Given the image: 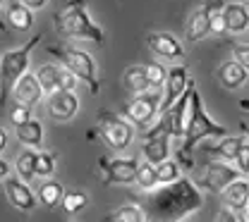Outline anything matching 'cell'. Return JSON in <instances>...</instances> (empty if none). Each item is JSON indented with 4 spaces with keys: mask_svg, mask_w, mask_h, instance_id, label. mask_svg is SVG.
<instances>
[{
    "mask_svg": "<svg viewBox=\"0 0 249 222\" xmlns=\"http://www.w3.org/2000/svg\"><path fill=\"white\" fill-rule=\"evenodd\" d=\"M201 206L204 193L199 191V187L192 179L180 177L178 182L165 184L156 189L154 196H149L146 218L149 222H182L196 210H201Z\"/></svg>",
    "mask_w": 249,
    "mask_h": 222,
    "instance_id": "6da1fadb",
    "label": "cell"
},
{
    "mask_svg": "<svg viewBox=\"0 0 249 222\" xmlns=\"http://www.w3.org/2000/svg\"><path fill=\"white\" fill-rule=\"evenodd\" d=\"M223 139L228 136V129L223 125H218L216 120L209 117L204 103H201V95L196 91V86L192 89V103H189V117H187V129H185V136H182V146L178 148L175 158L182 167H194L192 162V151L199 141L204 139Z\"/></svg>",
    "mask_w": 249,
    "mask_h": 222,
    "instance_id": "7a4b0ae2",
    "label": "cell"
},
{
    "mask_svg": "<svg viewBox=\"0 0 249 222\" xmlns=\"http://www.w3.org/2000/svg\"><path fill=\"white\" fill-rule=\"evenodd\" d=\"M53 24H55V32L65 38L91 41L98 46L106 43V32L91 19L87 0H67L60 12L53 15Z\"/></svg>",
    "mask_w": 249,
    "mask_h": 222,
    "instance_id": "3957f363",
    "label": "cell"
},
{
    "mask_svg": "<svg viewBox=\"0 0 249 222\" xmlns=\"http://www.w3.org/2000/svg\"><path fill=\"white\" fill-rule=\"evenodd\" d=\"M53 58H58V63H62L67 69H72L82 84H87L89 94L96 95L101 91V81L96 77V63L87 50H79L74 46H48L46 48Z\"/></svg>",
    "mask_w": 249,
    "mask_h": 222,
    "instance_id": "277c9868",
    "label": "cell"
},
{
    "mask_svg": "<svg viewBox=\"0 0 249 222\" xmlns=\"http://www.w3.org/2000/svg\"><path fill=\"white\" fill-rule=\"evenodd\" d=\"M192 89H194V81L189 84L185 94L180 95L165 112L158 115L156 125L146 131V139L158 136V134H168L170 139H182L187 129V117H189V103H192Z\"/></svg>",
    "mask_w": 249,
    "mask_h": 222,
    "instance_id": "5b68a950",
    "label": "cell"
},
{
    "mask_svg": "<svg viewBox=\"0 0 249 222\" xmlns=\"http://www.w3.org/2000/svg\"><path fill=\"white\" fill-rule=\"evenodd\" d=\"M98 134L115 153H123L134 141V125L127 117H120L118 112L101 110L98 112Z\"/></svg>",
    "mask_w": 249,
    "mask_h": 222,
    "instance_id": "8992f818",
    "label": "cell"
},
{
    "mask_svg": "<svg viewBox=\"0 0 249 222\" xmlns=\"http://www.w3.org/2000/svg\"><path fill=\"white\" fill-rule=\"evenodd\" d=\"M41 38H43V33H34L24 46H19V48H10V50L2 53V58H0V69H2V79H5V84H7L10 89L17 84L19 77L27 74L31 50L36 48V43H38Z\"/></svg>",
    "mask_w": 249,
    "mask_h": 222,
    "instance_id": "52a82bcc",
    "label": "cell"
},
{
    "mask_svg": "<svg viewBox=\"0 0 249 222\" xmlns=\"http://www.w3.org/2000/svg\"><path fill=\"white\" fill-rule=\"evenodd\" d=\"M123 115L134 127H151L160 115V95L156 91L134 95L123 108Z\"/></svg>",
    "mask_w": 249,
    "mask_h": 222,
    "instance_id": "ba28073f",
    "label": "cell"
},
{
    "mask_svg": "<svg viewBox=\"0 0 249 222\" xmlns=\"http://www.w3.org/2000/svg\"><path fill=\"white\" fill-rule=\"evenodd\" d=\"M36 77L43 86L46 95L55 94V91H74L77 84H79V77L67 69L62 63H48V64H41L36 69Z\"/></svg>",
    "mask_w": 249,
    "mask_h": 222,
    "instance_id": "9c48e42d",
    "label": "cell"
},
{
    "mask_svg": "<svg viewBox=\"0 0 249 222\" xmlns=\"http://www.w3.org/2000/svg\"><path fill=\"white\" fill-rule=\"evenodd\" d=\"M98 170H101V174H103V184H106V187L137 184L139 162L134 158H101L98 160Z\"/></svg>",
    "mask_w": 249,
    "mask_h": 222,
    "instance_id": "30bf717a",
    "label": "cell"
},
{
    "mask_svg": "<svg viewBox=\"0 0 249 222\" xmlns=\"http://www.w3.org/2000/svg\"><path fill=\"white\" fill-rule=\"evenodd\" d=\"M240 170H237V165L232 162H225V160H211L206 167H204V177H201V182H204V187L209 191H220L225 189V187H230L235 179H240Z\"/></svg>",
    "mask_w": 249,
    "mask_h": 222,
    "instance_id": "8fae6325",
    "label": "cell"
},
{
    "mask_svg": "<svg viewBox=\"0 0 249 222\" xmlns=\"http://www.w3.org/2000/svg\"><path fill=\"white\" fill-rule=\"evenodd\" d=\"M192 79H189V69L187 64H173L168 69L165 84H163V94H160V112H165L180 95L189 89Z\"/></svg>",
    "mask_w": 249,
    "mask_h": 222,
    "instance_id": "7c38bea8",
    "label": "cell"
},
{
    "mask_svg": "<svg viewBox=\"0 0 249 222\" xmlns=\"http://www.w3.org/2000/svg\"><path fill=\"white\" fill-rule=\"evenodd\" d=\"M2 189H5V196L10 201L12 208L22 210V213H31L38 203V196H34V191L27 187L24 179L19 177H5L2 179Z\"/></svg>",
    "mask_w": 249,
    "mask_h": 222,
    "instance_id": "4fadbf2b",
    "label": "cell"
},
{
    "mask_svg": "<svg viewBox=\"0 0 249 222\" xmlns=\"http://www.w3.org/2000/svg\"><path fill=\"white\" fill-rule=\"evenodd\" d=\"M46 105H48L51 117L58 122H70L79 112V98L74 91H55L46 95Z\"/></svg>",
    "mask_w": 249,
    "mask_h": 222,
    "instance_id": "5bb4252c",
    "label": "cell"
},
{
    "mask_svg": "<svg viewBox=\"0 0 249 222\" xmlns=\"http://www.w3.org/2000/svg\"><path fill=\"white\" fill-rule=\"evenodd\" d=\"M10 94H12V100L15 103H22V105H29V108H36L41 100H43V86H41V81H38V77L36 74H31L27 72L24 77H19L17 79V84L10 89Z\"/></svg>",
    "mask_w": 249,
    "mask_h": 222,
    "instance_id": "9a60e30c",
    "label": "cell"
},
{
    "mask_svg": "<svg viewBox=\"0 0 249 222\" xmlns=\"http://www.w3.org/2000/svg\"><path fill=\"white\" fill-rule=\"evenodd\" d=\"M146 46H149V50H151L154 55L165 58V60H182V58H185L182 43L168 32H151L146 36Z\"/></svg>",
    "mask_w": 249,
    "mask_h": 222,
    "instance_id": "2e32d148",
    "label": "cell"
},
{
    "mask_svg": "<svg viewBox=\"0 0 249 222\" xmlns=\"http://www.w3.org/2000/svg\"><path fill=\"white\" fill-rule=\"evenodd\" d=\"M223 206L230 208L232 213H245L249 206V182L247 179H235L230 187L220 191Z\"/></svg>",
    "mask_w": 249,
    "mask_h": 222,
    "instance_id": "e0dca14e",
    "label": "cell"
},
{
    "mask_svg": "<svg viewBox=\"0 0 249 222\" xmlns=\"http://www.w3.org/2000/svg\"><path fill=\"white\" fill-rule=\"evenodd\" d=\"M216 79L220 81L223 89H228V91H237V89H242V86L247 84L249 72L237 63V60H230V63H223L220 67H218Z\"/></svg>",
    "mask_w": 249,
    "mask_h": 222,
    "instance_id": "ac0fdd59",
    "label": "cell"
},
{
    "mask_svg": "<svg viewBox=\"0 0 249 222\" xmlns=\"http://www.w3.org/2000/svg\"><path fill=\"white\" fill-rule=\"evenodd\" d=\"M211 33V15L206 12V7H199L189 15L187 19V29H185V38L189 43H199L204 41L206 36Z\"/></svg>",
    "mask_w": 249,
    "mask_h": 222,
    "instance_id": "d6986e66",
    "label": "cell"
},
{
    "mask_svg": "<svg viewBox=\"0 0 249 222\" xmlns=\"http://www.w3.org/2000/svg\"><path fill=\"white\" fill-rule=\"evenodd\" d=\"M123 84L132 95L154 91V86L149 81V74H146V64H129L123 74Z\"/></svg>",
    "mask_w": 249,
    "mask_h": 222,
    "instance_id": "ffe728a7",
    "label": "cell"
},
{
    "mask_svg": "<svg viewBox=\"0 0 249 222\" xmlns=\"http://www.w3.org/2000/svg\"><path fill=\"white\" fill-rule=\"evenodd\" d=\"M142 156L151 165H160L163 160H168L170 158V136L168 134H158V136L146 139L144 146H142Z\"/></svg>",
    "mask_w": 249,
    "mask_h": 222,
    "instance_id": "44dd1931",
    "label": "cell"
},
{
    "mask_svg": "<svg viewBox=\"0 0 249 222\" xmlns=\"http://www.w3.org/2000/svg\"><path fill=\"white\" fill-rule=\"evenodd\" d=\"M223 17L230 33H242L249 29V7L242 2H228L223 10Z\"/></svg>",
    "mask_w": 249,
    "mask_h": 222,
    "instance_id": "7402d4cb",
    "label": "cell"
},
{
    "mask_svg": "<svg viewBox=\"0 0 249 222\" xmlns=\"http://www.w3.org/2000/svg\"><path fill=\"white\" fill-rule=\"evenodd\" d=\"M15 136L27 148H41V143H43V125L31 117V120H27V122H22V125L15 127Z\"/></svg>",
    "mask_w": 249,
    "mask_h": 222,
    "instance_id": "603a6c76",
    "label": "cell"
},
{
    "mask_svg": "<svg viewBox=\"0 0 249 222\" xmlns=\"http://www.w3.org/2000/svg\"><path fill=\"white\" fill-rule=\"evenodd\" d=\"M245 136H223L216 146L206 148L209 156H213V160H225V162H235L237 153H240V146H242Z\"/></svg>",
    "mask_w": 249,
    "mask_h": 222,
    "instance_id": "cb8c5ba5",
    "label": "cell"
},
{
    "mask_svg": "<svg viewBox=\"0 0 249 222\" xmlns=\"http://www.w3.org/2000/svg\"><path fill=\"white\" fill-rule=\"evenodd\" d=\"M7 24L12 27V29H17V32H29L31 24H34V10H31L29 5H24L22 0L19 2H12L10 7H7Z\"/></svg>",
    "mask_w": 249,
    "mask_h": 222,
    "instance_id": "d4e9b609",
    "label": "cell"
},
{
    "mask_svg": "<svg viewBox=\"0 0 249 222\" xmlns=\"http://www.w3.org/2000/svg\"><path fill=\"white\" fill-rule=\"evenodd\" d=\"M65 187H62L60 182H55V179H46L38 191H36V196H38V201H41V206L43 208H55V206H62V198H65Z\"/></svg>",
    "mask_w": 249,
    "mask_h": 222,
    "instance_id": "484cf974",
    "label": "cell"
},
{
    "mask_svg": "<svg viewBox=\"0 0 249 222\" xmlns=\"http://www.w3.org/2000/svg\"><path fill=\"white\" fill-rule=\"evenodd\" d=\"M36 151L34 148H27L24 146V151L15 158V172H17V177L19 179H24V182H31L34 177H36Z\"/></svg>",
    "mask_w": 249,
    "mask_h": 222,
    "instance_id": "4316f807",
    "label": "cell"
},
{
    "mask_svg": "<svg viewBox=\"0 0 249 222\" xmlns=\"http://www.w3.org/2000/svg\"><path fill=\"white\" fill-rule=\"evenodd\" d=\"M106 222H149V218H146V210L139 206H120L108 213Z\"/></svg>",
    "mask_w": 249,
    "mask_h": 222,
    "instance_id": "83f0119b",
    "label": "cell"
},
{
    "mask_svg": "<svg viewBox=\"0 0 249 222\" xmlns=\"http://www.w3.org/2000/svg\"><path fill=\"white\" fill-rule=\"evenodd\" d=\"M180 170H182V165L178 162V160H163L160 165H156V174H158V184L160 187H165V184H173V182H178L182 174H180Z\"/></svg>",
    "mask_w": 249,
    "mask_h": 222,
    "instance_id": "f1b7e54d",
    "label": "cell"
},
{
    "mask_svg": "<svg viewBox=\"0 0 249 222\" xmlns=\"http://www.w3.org/2000/svg\"><path fill=\"white\" fill-rule=\"evenodd\" d=\"M137 187L142 191H154L160 187L158 184V174H156V165L146 162V160L139 165V170H137Z\"/></svg>",
    "mask_w": 249,
    "mask_h": 222,
    "instance_id": "f546056e",
    "label": "cell"
},
{
    "mask_svg": "<svg viewBox=\"0 0 249 222\" xmlns=\"http://www.w3.org/2000/svg\"><path fill=\"white\" fill-rule=\"evenodd\" d=\"M87 201L89 198H87L84 191H67L65 198H62V210L67 215H74V213H79V210L87 208Z\"/></svg>",
    "mask_w": 249,
    "mask_h": 222,
    "instance_id": "4dcf8cb0",
    "label": "cell"
},
{
    "mask_svg": "<svg viewBox=\"0 0 249 222\" xmlns=\"http://www.w3.org/2000/svg\"><path fill=\"white\" fill-rule=\"evenodd\" d=\"M55 172V153L38 151L36 156V177H51Z\"/></svg>",
    "mask_w": 249,
    "mask_h": 222,
    "instance_id": "1f68e13d",
    "label": "cell"
},
{
    "mask_svg": "<svg viewBox=\"0 0 249 222\" xmlns=\"http://www.w3.org/2000/svg\"><path fill=\"white\" fill-rule=\"evenodd\" d=\"M146 74H149V81H151V86H154L156 91L165 84V77H168V69L163 67L160 63H149L146 64Z\"/></svg>",
    "mask_w": 249,
    "mask_h": 222,
    "instance_id": "d6a6232c",
    "label": "cell"
},
{
    "mask_svg": "<svg viewBox=\"0 0 249 222\" xmlns=\"http://www.w3.org/2000/svg\"><path fill=\"white\" fill-rule=\"evenodd\" d=\"M27 120H31V108L29 105H22V103H15L10 108V122H12V127H17V125H22Z\"/></svg>",
    "mask_w": 249,
    "mask_h": 222,
    "instance_id": "836d02e7",
    "label": "cell"
},
{
    "mask_svg": "<svg viewBox=\"0 0 249 222\" xmlns=\"http://www.w3.org/2000/svg\"><path fill=\"white\" fill-rule=\"evenodd\" d=\"M235 165H237V170H240L242 174H249V139L242 141L240 153H237V158H235Z\"/></svg>",
    "mask_w": 249,
    "mask_h": 222,
    "instance_id": "e575fe53",
    "label": "cell"
},
{
    "mask_svg": "<svg viewBox=\"0 0 249 222\" xmlns=\"http://www.w3.org/2000/svg\"><path fill=\"white\" fill-rule=\"evenodd\" d=\"M232 58H235V60H237V63L249 72V46L235 43V46H232Z\"/></svg>",
    "mask_w": 249,
    "mask_h": 222,
    "instance_id": "d590c367",
    "label": "cell"
},
{
    "mask_svg": "<svg viewBox=\"0 0 249 222\" xmlns=\"http://www.w3.org/2000/svg\"><path fill=\"white\" fill-rule=\"evenodd\" d=\"M211 33H228V24H225L223 12H218V15L211 17Z\"/></svg>",
    "mask_w": 249,
    "mask_h": 222,
    "instance_id": "8d00e7d4",
    "label": "cell"
},
{
    "mask_svg": "<svg viewBox=\"0 0 249 222\" xmlns=\"http://www.w3.org/2000/svg\"><path fill=\"white\" fill-rule=\"evenodd\" d=\"M225 0H204V7H206V12L213 17V15H218V12H223L225 10Z\"/></svg>",
    "mask_w": 249,
    "mask_h": 222,
    "instance_id": "74e56055",
    "label": "cell"
},
{
    "mask_svg": "<svg viewBox=\"0 0 249 222\" xmlns=\"http://www.w3.org/2000/svg\"><path fill=\"white\" fill-rule=\"evenodd\" d=\"M237 215H240V213H232L230 208H223L220 215H218V222H240L237 220Z\"/></svg>",
    "mask_w": 249,
    "mask_h": 222,
    "instance_id": "f35d334b",
    "label": "cell"
},
{
    "mask_svg": "<svg viewBox=\"0 0 249 222\" xmlns=\"http://www.w3.org/2000/svg\"><path fill=\"white\" fill-rule=\"evenodd\" d=\"M24 5H29L31 10H41V7H46V2L48 0H22Z\"/></svg>",
    "mask_w": 249,
    "mask_h": 222,
    "instance_id": "ab89813d",
    "label": "cell"
},
{
    "mask_svg": "<svg viewBox=\"0 0 249 222\" xmlns=\"http://www.w3.org/2000/svg\"><path fill=\"white\" fill-rule=\"evenodd\" d=\"M7 174H10V165H7V162H5V160H0V177H2V179H5V177H7Z\"/></svg>",
    "mask_w": 249,
    "mask_h": 222,
    "instance_id": "60d3db41",
    "label": "cell"
},
{
    "mask_svg": "<svg viewBox=\"0 0 249 222\" xmlns=\"http://www.w3.org/2000/svg\"><path fill=\"white\" fill-rule=\"evenodd\" d=\"M5 146H7V134L0 131V151H5Z\"/></svg>",
    "mask_w": 249,
    "mask_h": 222,
    "instance_id": "b9f144b4",
    "label": "cell"
},
{
    "mask_svg": "<svg viewBox=\"0 0 249 222\" xmlns=\"http://www.w3.org/2000/svg\"><path fill=\"white\" fill-rule=\"evenodd\" d=\"M240 129H242L245 139H249V122H242V125H240Z\"/></svg>",
    "mask_w": 249,
    "mask_h": 222,
    "instance_id": "7bdbcfd3",
    "label": "cell"
},
{
    "mask_svg": "<svg viewBox=\"0 0 249 222\" xmlns=\"http://www.w3.org/2000/svg\"><path fill=\"white\" fill-rule=\"evenodd\" d=\"M240 108H242V110H247V112H249V98H245V100H240Z\"/></svg>",
    "mask_w": 249,
    "mask_h": 222,
    "instance_id": "ee69618b",
    "label": "cell"
},
{
    "mask_svg": "<svg viewBox=\"0 0 249 222\" xmlns=\"http://www.w3.org/2000/svg\"><path fill=\"white\" fill-rule=\"evenodd\" d=\"M247 220H249V206H247Z\"/></svg>",
    "mask_w": 249,
    "mask_h": 222,
    "instance_id": "f6af8a7d",
    "label": "cell"
}]
</instances>
